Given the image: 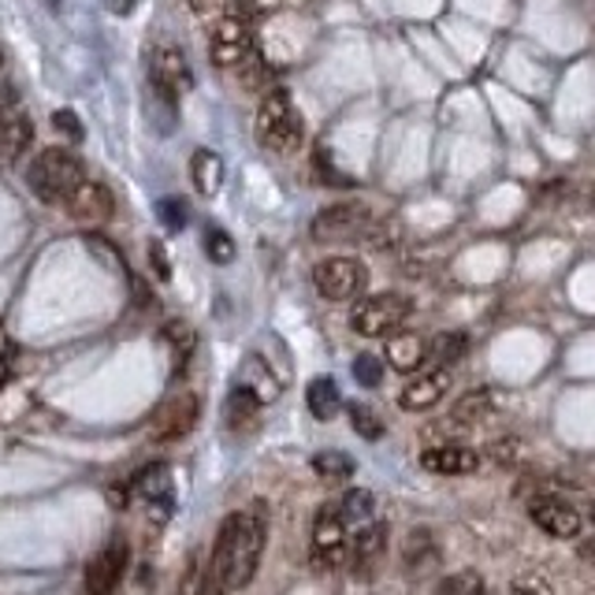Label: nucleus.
I'll return each mask as SVG.
<instances>
[{"instance_id": "nucleus-1", "label": "nucleus", "mask_w": 595, "mask_h": 595, "mask_svg": "<svg viewBox=\"0 0 595 595\" xmlns=\"http://www.w3.org/2000/svg\"><path fill=\"white\" fill-rule=\"evenodd\" d=\"M268 529L257 514H231L216 532L213 555H208L205 595H231L246 588L265 555Z\"/></svg>"}, {"instance_id": "nucleus-2", "label": "nucleus", "mask_w": 595, "mask_h": 595, "mask_svg": "<svg viewBox=\"0 0 595 595\" xmlns=\"http://www.w3.org/2000/svg\"><path fill=\"white\" fill-rule=\"evenodd\" d=\"M253 30H257V4H253V0L227 4L220 23L208 34V60H213L216 67H224V72H239L253 52H257Z\"/></svg>"}, {"instance_id": "nucleus-3", "label": "nucleus", "mask_w": 595, "mask_h": 595, "mask_svg": "<svg viewBox=\"0 0 595 595\" xmlns=\"http://www.w3.org/2000/svg\"><path fill=\"white\" fill-rule=\"evenodd\" d=\"M26 182H30V194L46 205H67L86 182V168L67 149H41L26 168Z\"/></svg>"}, {"instance_id": "nucleus-4", "label": "nucleus", "mask_w": 595, "mask_h": 595, "mask_svg": "<svg viewBox=\"0 0 595 595\" xmlns=\"http://www.w3.org/2000/svg\"><path fill=\"white\" fill-rule=\"evenodd\" d=\"M302 138H305V127L291 93H287L283 86L265 90V98L257 104V142L276 156H291L302 149Z\"/></svg>"}, {"instance_id": "nucleus-5", "label": "nucleus", "mask_w": 595, "mask_h": 595, "mask_svg": "<svg viewBox=\"0 0 595 595\" xmlns=\"http://www.w3.org/2000/svg\"><path fill=\"white\" fill-rule=\"evenodd\" d=\"M414 313L406 294L383 291V294H369L350 309V328L365 339H380V336H395V331L406 324V317Z\"/></svg>"}, {"instance_id": "nucleus-6", "label": "nucleus", "mask_w": 595, "mask_h": 595, "mask_svg": "<svg viewBox=\"0 0 595 595\" xmlns=\"http://www.w3.org/2000/svg\"><path fill=\"white\" fill-rule=\"evenodd\" d=\"M372 231V213L362 201H339V205H328L313 216V242L320 246H331V242H346V239H365Z\"/></svg>"}, {"instance_id": "nucleus-7", "label": "nucleus", "mask_w": 595, "mask_h": 595, "mask_svg": "<svg viewBox=\"0 0 595 595\" xmlns=\"http://www.w3.org/2000/svg\"><path fill=\"white\" fill-rule=\"evenodd\" d=\"M149 86H153L156 98L168 104H175L190 86H194V75H190V64H187V56H182V49L168 46V41L153 46V52H149Z\"/></svg>"}, {"instance_id": "nucleus-8", "label": "nucleus", "mask_w": 595, "mask_h": 595, "mask_svg": "<svg viewBox=\"0 0 595 595\" xmlns=\"http://www.w3.org/2000/svg\"><path fill=\"white\" fill-rule=\"evenodd\" d=\"M365 283H369V268L357 257H324L313 268V287L328 302H350V298L365 291Z\"/></svg>"}, {"instance_id": "nucleus-9", "label": "nucleus", "mask_w": 595, "mask_h": 595, "mask_svg": "<svg viewBox=\"0 0 595 595\" xmlns=\"http://www.w3.org/2000/svg\"><path fill=\"white\" fill-rule=\"evenodd\" d=\"M529 518L540 532H547V536H555V540H573V536H581V529H584L581 510L558 495L529 498Z\"/></svg>"}, {"instance_id": "nucleus-10", "label": "nucleus", "mask_w": 595, "mask_h": 595, "mask_svg": "<svg viewBox=\"0 0 595 595\" xmlns=\"http://www.w3.org/2000/svg\"><path fill=\"white\" fill-rule=\"evenodd\" d=\"M354 547L346 544V521L339 518L336 503L324 506L317 514V524H313V558L317 566H346Z\"/></svg>"}, {"instance_id": "nucleus-11", "label": "nucleus", "mask_w": 595, "mask_h": 595, "mask_svg": "<svg viewBox=\"0 0 595 595\" xmlns=\"http://www.w3.org/2000/svg\"><path fill=\"white\" fill-rule=\"evenodd\" d=\"M127 544L124 540H116V544H109L101 550V555H93V562L86 566V595H112L119 588V581H124L127 573Z\"/></svg>"}, {"instance_id": "nucleus-12", "label": "nucleus", "mask_w": 595, "mask_h": 595, "mask_svg": "<svg viewBox=\"0 0 595 595\" xmlns=\"http://www.w3.org/2000/svg\"><path fill=\"white\" fill-rule=\"evenodd\" d=\"M446 388H451V369H428L421 376H414V380L402 388L398 406L406 409V414H421V409L440 406Z\"/></svg>"}, {"instance_id": "nucleus-13", "label": "nucleus", "mask_w": 595, "mask_h": 595, "mask_svg": "<svg viewBox=\"0 0 595 595\" xmlns=\"http://www.w3.org/2000/svg\"><path fill=\"white\" fill-rule=\"evenodd\" d=\"M198 414H201L198 395H175V398H168L161 409H156V417H153L156 440H182V435H187L190 428L198 425Z\"/></svg>"}, {"instance_id": "nucleus-14", "label": "nucleus", "mask_w": 595, "mask_h": 595, "mask_svg": "<svg viewBox=\"0 0 595 595\" xmlns=\"http://www.w3.org/2000/svg\"><path fill=\"white\" fill-rule=\"evenodd\" d=\"M67 213H72L78 224H104L116 213V198H112V190L104 187V182L86 179L72 194V201H67Z\"/></svg>"}, {"instance_id": "nucleus-15", "label": "nucleus", "mask_w": 595, "mask_h": 595, "mask_svg": "<svg viewBox=\"0 0 595 595\" xmlns=\"http://www.w3.org/2000/svg\"><path fill=\"white\" fill-rule=\"evenodd\" d=\"M421 466L428 472H440V477H469V472L480 469V454L469 451V446L440 443L421 451Z\"/></svg>"}, {"instance_id": "nucleus-16", "label": "nucleus", "mask_w": 595, "mask_h": 595, "mask_svg": "<svg viewBox=\"0 0 595 595\" xmlns=\"http://www.w3.org/2000/svg\"><path fill=\"white\" fill-rule=\"evenodd\" d=\"M383 357H388V365L395 372H417V369H425V362H428V343L417 336V331H395V336L388 339Z\"/></svg>"}, {"instance_id": "nucleus-17", "label": "nucleus", "mask_w": 595, "mask_h": 595, "mask_svg": "<svg viewBox=\"0 0 595 595\" xmlns=\"http://www.w3.org/2000/svg\"><path fill=\"white\" fill-rule=\"evenodd\" d=\"M34 145V124L26 116L0 124V168H15Z\"/></svg>"}, {"instance_id": "nucleus-18", "label": "nucleus", "mask_w": 595, "mask_h": 595, "mask_svg": "<svg viewBox=\"0 0 595 595\" xmlns=\"http://www.w3.org/2000/svg\"><path fill=\"white\" fill-rule=\"evenodd\" d=\"M261 406H265V398L257 395V391L250 388V383H242V388H235L231 395H227V428H235V432H246L250 425H257L261 417Z\"/></svg>"}, {"instance_id": "nucleus-19", "label": "nucleus", "mask_w": 595, "mask_h": 595, "mask_svg": "<svg viewBox=\"0 0 595 595\" xmlns=\"http://www.w3.org/2000/svg\"><path fill=\"white\" fill-rule=\"evenodd\" d=\"M305 406L317 421H331V417L343 409V395H339V383L331 376H317V380L305 388Z\"/></svg>"}, {"instance_id": "nucleus-20", "label": "nucleus", "mask_w": 595, "mask_h": 595, "mask_svg": "<svg viewBox=\"0 0 595 595\" xmlns=\"http://www.w3.org/2000/svg\"><path fill=\"white\" fill-rule=\"evenodd\" d=\"M190 179H194L198 194L213 198L216 190L224 187V161L213 153V149H198L194 161H190Z\"/></svg>"}, {"instance_id": "nucleus-21", "label": "nucleus", "mask_w": 595, "mask_h": 595, "mask_svg": "<svg viewBox=\"0 0 595 595\" xmlns=\"http://www.w3.org/2000/svg\"><path fill=\"white\" fill-rule=\"evenodd\" d=\"M469 354V336L466 331H440V336L428 343V365L432 369H451L454 362Z\"/></svg>"}, {"instance_id": "nucleus-22", "label": "nucleus", "mask_w": 595, "mask_h": 595, "mask_svg": "<svg viewBox=\"0 0 595 595\" xmlns=\"http://www.w3.org/2000/svg\"><path fill=\"white\" fill-rule=\"evenodd\" d=\"M488 417H492V395H488V391H469V395H461L454 402L451 421L454 425H484Z\"/></svg>"}, {"instance_id": "nucleus-23", "label": "nucleus", "mask_w": 595, "mask_h": 595, "mask_svg": "<svg viewBox=\"0 0 595 595\" xmlns=\"http://www.w3.org/2000/svg\"><path fill=\"white\" fill-rule=\"evenodd\" d=\"M339 518L346 521V529H365L372 521V495L369 492H346L336 503Z\"/></svg>"}, {"instance_id": "nucleus-24", "label": "nucleus", "mask_w": 595, "mask_h": 595, "mask_svg": "<svg viewBox=\"0 0 595 595\" xmlns=\"http://www.w3.org/2000/svg\"><path fill=\"white\" fill-rule=\"evenodd\" d=\"M135 488H138V495H142L145 503H156V498H161L164 506H172V477H168V469L164 466H149L142 477L135 480Z\"/></svg>"}, {"instance_id": "nucleus-25", "label": "nucleus", "mask_w": 595, "mask_h": 595, "mask_svg": "<svg viewBox=\"0 0 595 595\" xmlns=\"http://www.w3.org/2000/svg\"><path fill=\"white\" fill-rule=\"evenodd\" d=\"M383 544H388V529H383V521H369L354 544V558L357 562H376V558L383 555Z\"/></svg>"}, {"instance_id": "nucleus-26", "label": "nucleus", "mask_w": 595, "mask_h": 595, "mask_svg": "<svg viewBox=\"0 0 595 595\" xmlns=\"http://www.w3.org/2000/svg\"><path fill=\"white\" fill-rule=\"evenodd\" d=\"M313 469H317V477L324 480H346V477H354V458L343 451H320L317 458H313Z\"/></svg>"}, {"instance_id": "nucleus-27", "label": "nucleus", "mask_w": 595, "mask_h": 595, "mask_svg": "<svg viewBox=\"0 0 595 595\" xmlns=\"http://www.w3.org/2000/svg\"><path fill=\"white\" fill-rule=\"evenodd\" d=\"M350 425H354V432H362L365 440H383V421L376 417L372 406H362V402H350Z\"/></svg>"}, {"instance_id": "nucleus-28", "label": "nucleus", "mask_w": 595, "mask_h": 595, "mask_svg": "<svg viewBox=\"0 0 595 595\" xmlns=\"http://www.w3.org/2000/svg\"><path fill=\"white\" fill-rule=\"evenodd\" d=\"M205 253L216 265H231L235 261V239L224 231V227H205Z\"/></svg>"}, {"instance_id": "nucleus-29", "label": "nucleus", "mask_w": 595, "mask_h": 595, "mask_svg": "<svg viewBox=\"0 0 595 595\" xmlns=\"http://www.w3.org/2000/svg\"><path fill=\"white\" fill-rule=\"evenodd\" d=\"M156 216H161V224L168 227V231H182L190 220V205L182 198H161L156 201Z\"/></svg>"}, {"instance_id": "nucleus-30", "label": "nucleus", "mask_w": 595, "mask_h": 595, "mask_svg": "<svg viewBox=\"0 0 595 595\" xmlns=\"http://www.w3.org/2000/svg\"><path fill=\"white\" fill-rule=\"evenodd\" d=\"M354 380L362 388H380L383 383V362L376 354H357L354 357Z\"/></svg>"}, {"instance_id": "nucleus-31", "label": "nucleus", "mask_w": 595, "mask_h": 595, "mask_svg": "<svg viewBox=\"0 0 595 595\" xmlns=\"http://www.w3.org/2000/svg\"><path fill=\"white\" fill-rule=\"evenodd\" d=\"M506 595H555V588H550L547 577L540 573H521L510 581V588H506Z\"/></svg>"}, {"instance_id": "nucleus-32", "label": "nucleus", "mask_w": 595, "mask_h": 595, "mask_svg": "<svg viewBox=\"0 0 595 595\" xmlns=\"http://www.w3.org/2000/svg\"><path fill=\"white\" fill-rule=\"evenodd\" d=\"M440 595H488V588L477 573H458L440 584Z\"/></svg>"}, {"instance_id": "nucleus-33", "label": "nucleus", "mask_w": 595, "mask_h": 595, "mask_svg": "<svg viewBox=\"0 0 595 595\" xmlns=\"http://www.w3.org/2000/svg\"><path fill=\"white\" fill-rule=\"evenodd\" d=\"M164 339L172 343V350H175V357H190V350H194V331L187 328V324H179V320H172L168 328H164Z\"/></svg>"}, {"instance_id": "nucleus-34", "label": "nucleus", "mask_w": 595, "mask_h": 595, "mask_svg": "<svg viewBox=\"0 0 595 595\" xmlns=\"http://www.w3.org/2000/svg\"><path fill=\"white\" fill-rule=\"evenodd\" d=\"M52 124H56V130H64L67 138H72V142H83V124H78V116L75 112H56V116H52Z\"/></svg>"}, {"instance_id": "nucleus-35", "label": "nucleus", "mask_w": 595, "mask_h": 595, "mask_svg": "<svg viewBox=\"0 0 595 595\" xmlns=\"http://www.w3.org/2000/svg\"><path fill=\"white\" fill-rule=\"evenodd\" d=\"M149 261H153V268H156V276H161V279H168V276H172L168 257H164V246H161V242H149Z\"/></svg>"}, {"instance_id": "nucleus-36", "label": "nucleus", "mask_w": 595, "mask_h": 595, "mask_svg": "<svg viewBox=\"0 0 595 595\" xmlns=\"http://www.w3.org/2000/svg\"><path fill=\"white\" fill-rule=\"evenodd\" d=\"M104 4H109L112 15H135L138 0H104Z\"/></svg>"}, {"instance_id": "nucleus-37", "label": "nucleus", "mask_w": 595, "mask_h": 595, "mask_svg": "<svg viewBox=\"0 0 595 595\" xmlns=\"http://www.w3.org/2000/svg\"><path fill=\"white\" fill-rule=\"evenodd\" d=\"M581 555H584V562H592V566H595V540H588V544H581Z\"/></svg>"}, {"instance_id": "nucleus-38", "label": "nucleus", "mask_w": 595, "mask_h": 595, "mask_svg": "<svg viewBox=\"0 0 595 595\" xmlns=\"http://www.w3.org/2000/svg\"><path fill=\"white\" fill-rule=\"evenodd\" d=\"M208 4H213V0H190V8H194V12H205Z\"/></svg>"}, {"instance_id": "nucleus-39", "label": "nucleus", "mask_w": 595, "mask_h": 595, "mask_svg": "<svg viewBox=\"0 0 595 595\" xmlns=\"http://www.w3.org/2000/svg\"><path fill=\"white\" fill-rule=\"evenodd\" d=\"M41 4H49V12H60V0H41Z\"/></svg>"}, {"instance_id": "nucleus-40", "label": "nucleus", "mask_w": 595, "mask_h": 595, "mask_svg": "<svg viewBox=\"0 0 595 595\" xmlns=\"http://www.w3.org/2000/svg\"><path fill=\"white\" fill-rule=\"evenodd\" d=\"M0 67H4V52H0Z\"/></svg>"}, {"instance_id": "nucleus-41", "label": "nucleus", "mask_w": 595, "mask_h": 595, "mask_svg": "<svg viewBox=\"0 0 595 595\" xmlns=\"http://www.w3.org/2000/svg\"><path fill=\"white\" fill-rule=\"evenodd\" d=\"M592 521H595V506H592Z\"/></svg>"}]
</instances>
